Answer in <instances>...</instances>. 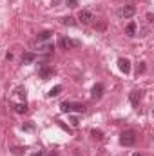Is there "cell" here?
I'll return each mask as SVG.
<instances>
[{
  "label": "cell",
  "instance_id": "6da1fadb",
  "mask_svg": "<svg viewBox=\"0 0 154 156\" xmlns=\"http://www.w3.org/2000/svg\"><path fill=\"white\" fill-rule=\"evenodd\" d=\"M120 144L121 145H125V147H131V145H134L136 144V133L134 131H123L121 134H120Z\"/></svg>",
  "mask_w": 154,
  "mask_h": 156
},
{
  "label": "cell",
  "instance_id": "7a4b0ae2",
  "mask_svg": "<svg viewBox=\"0 0 154 156\" xmlns=\"http://www.w3.org/2000/svg\"><path fill=\"white\" fill-rule=\"evenodd\" d=\"M78 20H80L82 24L89 26V24H93V22H94V13H93V11H89V9H82V11L78 13Z\"/></svg>",
  "mask_w": 154,
  "mask_h": 156
},
{
  "label": "cell",
  "instance_id": "3957f363",
  "mask_svg": "<svg viewBox=\"0 0 154 156\" xmlns=\"http://www.w3.org/2000/svg\"><path fill=\"white\" fill-rule=\"evenodd\" d=\"M60 45H62L64 49H76V47L82 45V42H80V40H73V38H69V37H67V38L64 37V38H60Z\"/></svg>",
  "mask_w": 154,
  "mask_h": 156
},
{
  "label": "cell",
  "instance_id": "277c9868",
  "mask_svg": "<svg viewBox=\"0 0 154 156\" xmlns=\"http://www.w3.org/2000/svg\"><path fill=\"white\" fill-rule=\"evenodd\" d=\"M134 13H136V5H134V4H125V5L121 7V11H120V15H121L123 18H131Z\"/></svg>",
  "mask_w": 154,
  "mask_h": 156
},
{
  "label": "cell",
  "instance_id": "5b68a950",
  "mask_svg": "<svg viewBox=\"0 0 154 156\" xmlns=\"http://www.w3.org/2000/svg\"><path fill=\"white\" fill-rule=\"evenodd\" d=\"M129 100H131V104H132L134 107H138V105H140V100H142V91H138V89L131 91V94H129Z\"/></svg>",
  "mask_w": 154,
  "mask_h": 156
},
{
  "label": "cell",
  "instance_id": "8992f818",
  "mask_svg": "<svg viewBox=\"0 0 154 156\" xmlns=\"http://www.w3.org/2000/svg\"><path fill=\"white\" fill-rule=\"evenodd\" d=\"M118 67H120V71L125 73V75L131 73V62H129L127 58H120V60H118Z\"/></svg>",
  "mask_w": 154,
  "mask_h": 156
},
{
  "label": "cell",
  "instance_id": "52a82bcc",
  "mask_svg": "<svg viewBox=\"0 0 154 156\" xmlns=\"http://www.w3.org/2000/svg\"><path fill=\"white\" fill-rule=\"evenodd\" d=\"M102 94H103V85H102V83H96V85L91 89V96L96 100V98H102Z\"/></svg>",
  "mask_w": 154,
  "mask_h": 156
},
{
  "label": "cell",
  "instance_id": "ba28073f",
  "mask_svg": "<svg viewBox=\"0 0 154 156\" xmlns=\"http://www.w3.org/2000/svg\"><path fill=\"white\" fill-rule=\"evenodd\" d=\"M53 73H54V71H53V67H45V66H42V67L38 69L40 78H44V80H45V78H49V76H53Z\"/></svg>",
  "mask_w": 154,
  "mask_h": 156
},
{
  "label": "cell",
  "instance_id": "9c48e42d",
  "mask_svg": "<svg viewBox=\"0 0 154 156\" xmlns=\"http://www.w3.org/2000/svg\"><path fill=\"white\" fill-rule=\"evenodd\" d=\"M35 58H37L35 53H24L22 55V62L24 64H31V62H35Z\"/></svg>",
  "mask_w": 154,
  "mask_h": 156
},
{
  "label": "cell",
  "instance_id": "30bf717a",
  "mask_svg": "<svg viewBox=\"0 0 154 156\" xmlns=\"http://www.w3.org/2000/svg\"><path fill=\"white\" fill-rule=\"evenodd\" d=\"M125 33H127V37H134V33H136V24H134V22H129L127 27H125Z\"/></svg>",
  "mask_w": 154,
  "mask_h": 156
},
{
  "label": "cell",
  "instance_id": "8fae6325",
  "mask_svg": "<svg viewBox=\"0 0 154 156\" xmlns=\"http://www.w3.org/2000/svg\"><path fill=\"white\" fill-rule=\"evenodd\" d=\"M62 24H64V26H71V27L78 26V22L73 18V16H64V18H62Z\"/></svg>",
  "mask_w": 154,
  "mask_h": 156
},
{
  "label": "cell",
  "instance_id": "7c38bea8",
  "mask_svg": "<svg viewBox=\"0 0 154 156\" xmlns=\"http://www.w3.org/2000/svg\"><path fill=\"white\" fill-rule=\"evenodd\" d=\"M51 37H53V31H42L38 35V40L40 42H45V40H49Z\"/></svg>",
  "mask_w": 154,
  "mask_h": 156
},
{
  "label": "cell",
  "instance_id": "4fadbf2b",
  "mask_svg": "<svg viewBox=\"0 0 154 156\" xmlns=\"http://www.w3.org/2000/svg\"><path fill=\"white\" fill-rule=\"evenodd\" d=\"M71 111H76V113H85V105H83V104H71Z\"/></svg>",
  "mask_w": 154,
  "mask_h": 156
},
{
  "label": "cell",
  "instance_id": "5bb4252c",
  "mask_svg": "<svg viewBox=\"0 0 154 156\" xmlns=\"http://www.w3.org/2000/svg\"><path fill=\"white\" fill-rule=\"evenodd\" d=\"M53 49H54V45H53V44H44L40 51H42V53H45V55H51V53H53Z\"/></svg>",
  "mask_w": 154,
  "mask_h": 156
},
{
  "label": "cell",
  "instance_id": "9a60e30c",
  "mask_svg": "<svg viewBox=\"0 0 154 156\" xmlns=\"http://www.w3.org/2000/svg\"><path fill=\"white\" fill-rule=\"evenodd\" d=\"M60 93H62V85H54V87H53V89H51V91H49L47 94H49V96L53 98V96H58Z\"/></svg>",
  "mask_w": 154,
  "mask_h": 156
},
{
  "label": "cell",
  "instance_id": "2e32d148",
  "mask_svg": "<svg viewBox=\"0 0 154 156\" xmlns=\"http://www.w3.org/2000/svg\"><path fill=\"white\" fill-rule=\"evenodd\" d=\"M60 111H62V113H71V102H62Z\"/></svg>",
  "mask_w": 154,
  "mask_h": 156
},
{
  "label": "cell",
  "instance_id": "e0dca14e",
  "mask_svg": "<svg viewBox=\"0 0 154 156\" xmlns=\"http://www.w3.org/2000/svg\"><path fill=\"white\" fill-rule=\"evenodd\" d=\"M15 111L20 113V115H22V113H27V105H26V104H16V105H15Z\"/></svg>",
  "mask_w": 154,
  "mask_h": 156
},
{
  "label": "cell",
  "instance_id": "ac0fdd59",
  "mask_svg": "<svg viewBox=\"0 0 154 156\" xmlns=\"http://www.w3.org/2000/svg\"><path fill=\"white\" fill-rule=\"evenodd\" d=\"M91 134H93V138H94V140H98V142H100V140H103V133H102V131L93 129V131H91Z\"/></svg>",
  "mask_w": 154,
  "mask_h": 156
},
{
  "label": "cell",
  "instance_id": "d6986e66",
  "mask_svg": "<svg viewBox=\"0 0 154 156\" xmlns=\"http://www.w3.org/2000/svg\"><path fill=\"white\" fill-rule=\"evenodd\" d=\"M105 27H107L105 22H94V29L96 31H105Z\"/></svg>",
  "mask_w": 154,
  "mask_h": 156
},
{
  "label": "cell",
  "instance_id": "ffe728a7",
  "mask_svg": "<svg viewBox=\"0 0 154 156\" xmlns=\"http://www.w3.org/2000/svg\"><path fill=\"white\" fill-rule=\"evenodd\" d=\"M65 4H67V7H76L78 0H65Z\"/></svg>",
  "mask_w": 154,
  "mask_h": 156
},
{
  "label": "cell",
  "instance_id": "44dd1931",
  "mask_svg": "<svg viewBox=\"0 0 154 156\" xmlns=\"http://www.w3.org/2000/svg\"><path fill=\"white\" fill-rule=\"evenodd\" d=\"M143 71H145V64H143V62H142V64H140V66H138V75H142V73H143Z\"/></svg>",
  "mask_w": 154,
  "mask_h": 156
},
{
  "label": "cell",
  "instance_id": "7402d4cb",
  "mask_svg": "<svg viewBox=\"0 0 154 156\" xmlns=\"http://www.w3.org/2000/svg\"><path fill=\"white\" fill-rule=\"evenodd\" d=\"M16 94L22 96V98H26V89H16Z\"/></svg>",
  "mask_w": 154,
  "mask_h": 156
},
{
  "label": "cell",
  "instance_id": "603a6c76",
  "mask_svg": "<svg viewBox=\"0 0 154 156\" xmlns=\"http://www.w3.org/2000/svg\"><path fill=\"white\" fill-rule=\"evenodd\" d=\"M13 154H15V156H22V149L15 147V149H13Z\"/></svg>",
  "mask_w": 154,
  "mask_h": 156
},
{
  "label": "cell",
  "instance_id": "cb8c5ba5",
  "mask_svg": "<svg viewBox=\"0 0 154 156\" xmlns=\"http://www.w3.org/2000/svg\"><path fill=\"white\" fill-rule=\"evenodd\" d=\"M71 123L76 127V125H78V118H76V116H73V118H71Z\"/></svg>",
  "mask_w": 154,
  "mask_h": 156
},
{
  "label": "cell",
  "instance_id": "d4e9b609",
  "mask_svg": "<svg viewBox=\"0 0 154 156\" xmlns=\"http://www.w3.org/2000/svg\"><path fill=\"white\" fill-rule=\"evenodd\" d=\"M35 156H45V153H44V151H38V153H37Z\"/></svg>",
  "mask_w": 154,
  "mask_h": 156
},
{
  "label": "cell",
  "instance_id": "484cf974",
  "mask_svg": "<svg viewBox=\"0 0 154 156\" xmlns=\"http://www.w3.org/2000/svg\"><path fill=\"white\" fill-rule=\"evenodd\" d=\"M60 2H62V0H53V5H58Z\"/></svg>",
  "mask_w": 154,
  "mask_h": 156
},
{
  "label": "cell",
  "instance_id": "4316f807",
  "mask_svg": "<svg viewBox=\"0 0 154 156\" xmlns=\"http://www.w3.org/2000/svg\"><path fill=\"white\" fill-rule=\"evenodd\" d=\"M47 156H58V154H56V153H49Z\"/></svg>",
  "mask_w": 154,
  "mask_h": 156
},
{
  "label": "cell",
  "instance_id": "83f0119b",
  "mask_svg": "<svg viewBox=\"0 0 154 156\" xmlns=\"http://www.w3.org/2000/svg\"><path fill=\"white\" fill-rule=\"evenodd\" d=\"M132 156H142V154H140V153H134V154H132Z\"/></svg>",
  "mask_w": 154,
  "mask_h": 156
}]
</instances>
